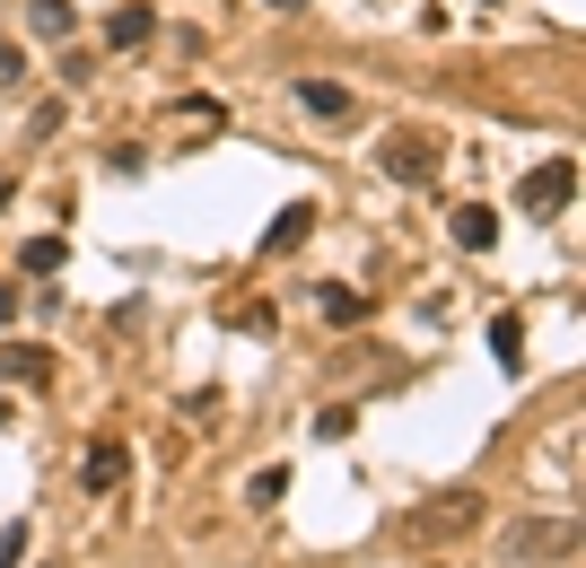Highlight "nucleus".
I'll list each match as a JSON object with an SVG mask.
<instances>
[{
    "mask_svg": "<svg viewBox=\"0 0 586 568\" xmlns=\"http://www.w3.org/2000/svg\"><path fill=\"white\" fill-rule=\"evenodd\" d=\"M0 376H9V385H44V376H53V358H44V350H26V341H0Z\"/></svg>",
    "mask_w": 586,
    "mask_h": 568,
    "instance_id": "obj_6",
    "label": "nucleus"
},
{
    "mask_svg": "<svg viewBox=\"0 0 586 568\" xmlns=\"http://www.w3.org/2000/svg\"><path fill=\"white\" fill-rule=\"evenodd\" d=\"M472 516H481V490H447V499L420 507V534H465Z\"/></svg>",
    "mask_w": 586,
    "mask_h": 568,
    "instance_id": "obj_4",
    "label": "nucleus"
},
{
    "mask_svg": "<svg viewBox=\"0 0 586 568\" xmlns=\"http://www.w3.org/2000/svg\"><path fill=\"white\" fill-rule=\"evenodd\" d=\"M516 202H525L534 219H561V211L578 202V158H543V167L516 184Z\"/></svg>",
    "mask_w": 586,
    "mask_h": 568,
    "instance_id": "obj_1",
    "label": "nucleus"
},
{
    "mask_svg": "<svg viewBox=\"0 0 586 568\" xmlns=\"http://www.w3.org/2000/svg\"><path fill=\"white\" fill-rule=\"evenodd\" d=\"M490 350H499V367H525V324L516 315H490Z\"/></svg>",
    "mask_w": 586,
    "mask_h": 568,
    "instance_id": "obj_14",
    "label": "nucleus"
},
{
    "mask_svg": "<svg viewBox=\"0 0 586 568\" xmlns=\"http://www.w3.org/2000/svg\"><path fill=\"white\" fill-rule=\"evenodd\" d=\"M271 9H307V0H271Z\"/></svg>",
    "mask_w": 586,
    "mask_h": 568,
    "instance_id": "obj_21",
    "label": "nucleus"
},
{
    "mask_svg": "<svg viewBox=\"0 0 586 568\" xmlns=\"http://www.w3.org/2000/svg\"><path fill=\"white\" fill-rule=\"evenodd\" d=\"M307 236H316V211H307V202H298V211H280V219L263 227V254H298V245H307Z\"/></svg>",
    "mask_w": 586,
    "mask_h": 568,
    "instance_id": "obj_5",
    "label": "nucleus"
},
{
    "mask_svg": "<svg viewBox=\"0 0 586 568\" xmlns=\"http://www.w3.org/2000/svg\"><path fill=\"white\" fill-rule=\"evenodd\" d=\"M289 499V463H263L254 481H245V507H280Z\"/></svg>",
    "mask_w": 586,
    "mask_h": 568,
    "instance_id": "obj_13",
    "label": "nucleus"
},
{
    "mask_svg": "<svg viewBox=\"0 0 586 568\" xmlns=\"http://www.w3.org/2000/svg\"><path fill=\"white\" fill-rule=\"evenodd\" d=\"M376 167H385L394 184H429V175H438V140H429V131H394V140L376 149Z\"/></svg>",
    "mask_w": 586,
    "mask_h": 568,
    "instance_id": "obj_2",
    "label": "nucleus"
},
{
    "mask_svg": "<svg viewBox=\"0 0 586 568\" xmlns=\"http://www.w3.org/2000/svg\"><path fill=\"white\" fill-rule=\"evenodd\" d=\"M106 35H115L122 53H131V44H149V35H158V9H140V0H122L115 18H106Z\"/></svg>",
    "mask_w": 586,
    "mask_h": 568,
    "instance_id": "obj_9",
    "label": "nucleus"
},
{
    "mask_svg": "<svg viewBox=\"0 0 586 568\" xmlns=\"http://www.w3.org/2000/svg\"><path fill=\"white\" fill-rule=\"evenodd\" d=\"M26 560V525H0V568H18Z\"/></svg>",
    "mask_w": 586,
    "mask_h": 568,
    "instance_id": "obj_18",
    "label": "nucleus"
},
{
    "mask_svg": "<svg viewBox=\"0 0 586 568\" xmlns=\"http://www.w3.org/2000/svg\"><path fill=\"white\" fill-rule=\"evenodd\" d=\"M26 26H35L44 44H62V35L79 26V9H71V0H26Z\"/></svg>",
    "mask_w": 586,
    "mask_h": 568,
    "instance_id": "obj_11",
    "label": "nucleus"
},
{
    "mask_svg": "<svg viewBox=\"0 0 586 568\" xmlns=\"http://www.w3.org/2000/svg\"><path fill=\"white\" fill-rule=\"evenodd\" d=\"M456 245H465V254H490V245H499V211L465 202V211H456Z\"/></svg>",
    "mask_w": 586,
    "mask_h": 568,
    "instance_id": "obj_8",
    "label": "nucleus"
},
{
    "mask_svg": "<svg viewBox=\"0 0 586 568\" xmlns=\"http://www.w3.org/2000/svg\"><path fill=\"white\" fill-rule=\"evenodd\" d=\"M298 106L324 114V122H342V114H351V88H333V79H298Z\"/></svg>",
    "mask_w": 586,
    "mask_h": 568,
    "instance_id": "obj_12",
    "label": "nucleus"
},
{
    "mask_svg": "<svg viewBox=\"0 0 586 568\" xmlns=\"http://www.w3.org/2000/svg\"><path fill=\"white\" fill-rule=\"evenodd\" d=\"M324 315H333V324H359V315H367V298H359V289H324Z\"/></svg>",
    "mask_w": 586,
    "mask_h": 568,
    "instance_id": "obj_15",
    "label": "nucleus"
},
{
    "mask_svg": "<svg viewBox=\"0 0 586 568\" xmlns=\"http://www.w3.org/2000/svg\"><path fill=\"white\" fill-rule=\"evenodd\" d=\"M9 193H18V184H9V175H0V202H9Z\"/></svg>",
    "mask_w": 586,
    "mask_h": 568,
    "instance_id": "obj_20",
    "label": "nucleus"
},
{
    "mask_svg": "<svg viewBox=\"0 0 586 568\" xmlns=\"http://www.w3.org/2000/svg\"><path fill=\"white\" fill-rule=\"evenodd\" d=\"M122 472H131V454H122L115 438H97V447H88V472H79V481H88V490H122Z\"/></svg>",
    "mask_w": 586,
    "mask_h": 568,
    "instance_id": "obj_7",
    "label": "nucleus"
},
{
    "mask_svg": "<svg viewBox=\"0 0 586 568\" xmlns=\"http://www.w3.org/2000/svg\"><path fill=\"white\" fill-rule=\"evenodd\" d=\"M543 551H578V525L569 516H525L508 534V560H543Z\"/></svg>",
    "mask_w": 586,
    "mask_h": 568,
    "instance_id": "obj_3",
    "label": "nucleus"
},
{
    "mask_svg": "<svg viewBox=\"0 0 586 568\" xmlns=\"http://www.w3.org/2000/svg\"><path fill=\"white\" fill-rule=\"evenodd\" d=\"M18 88H26V53H18V44H0V97H18Z\"/></svg>",
    "mask_w": 586,
    "mask_h": 568,
    "instance_id": "obj_16",
    "label": "nucleus"
},
{
    "mask_svg": "<svg viewBox=\"0 0 586 568\" xmlns=\"http://www.w3.org/2000/svg\"><path fill=\"white\" fill-rule=\"evenodd\" d=\"M9 315H18V289H9V280H0V324H9Z\"/></svg>",
    "mask_w": 586,
    "mask_h": 568,
    "instance_id": "obj_19",
    "label": "nucleus"
},
{
    "mask_svg": "<svg viewBox=\"0 0 586 568\" xmlns=\"http://www.w3.org/2000/svg\"><path fill=\"white\" fill-rule=\"evenodd\" d=\"M62 262H71V236H26V245H18V271H35V280L62 271Z\"/></svg>",
    "mask_w": 586,
    "mask_h": 568,
    "instance_id": "obj_10",
    "label": "nucleus"
},
{
    "mask_svg": "<svg viewBox=\"0 0 586 568\" xmlns=\"http://www.w3.org/2000/svg\"><path fill=\"white\" fill-rule=\"evenodd\" d=\"M481 9H490V0H481Z\"/></svg>",
    "mask_w": 586,
    "mask_h": 568,
    "instance_id": "obj_22",
    "label": "nucleus"
},
{
    "mask_svg": "<svg viewBox=\"0 0 586 568\" xmlns=\"http://www.w3.org/2000/svg\"><path fill=\"white\" fill-rule=\"evenodd\" d=\"M351 420H359L351 403H333V411H316V438H351Z\"/></svg>",
    "mask_w": 586,
    "mask_h": 568,
    "instance_id": "obj_17",
    "label": "nucleus"
}]
</instances>
